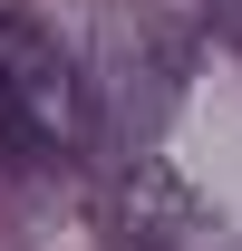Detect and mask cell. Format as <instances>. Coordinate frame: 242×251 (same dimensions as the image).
<instances>
[{"instance_id": "obj_2", "label": "cell", "mask_w": 242, "mask_h": 251, "mask_svg": "<svg viewBox=\"0 0 242 251\" xmlns=\"http://www.w3.org/2000/svg\"><path fill=\"white\" fill-rule=\"evenodd\" d=\"M107 251H233V242H223L213 203H194L165 164L136 155L117 174V193H107Z\"/></svg>"}, {"instance_id": "obj_1", "label": "cell", "mask_w": 242, "mask_h": 251, "mask_svg": "<svg viewBox=\"0 0 242 251\" xmlns=\"http://www.w3.org/2000/svg\"><path fill=\"white\" fill-rule=\"evenodd\" d=\"M78 68L20 0H0V164H59L78 145Z\"/></svg>"}]
</instances>
